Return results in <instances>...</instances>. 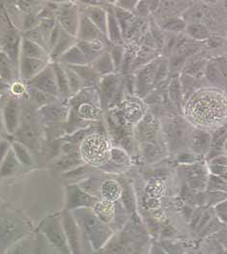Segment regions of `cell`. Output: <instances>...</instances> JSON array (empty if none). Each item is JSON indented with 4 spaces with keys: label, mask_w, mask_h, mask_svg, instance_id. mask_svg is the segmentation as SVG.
Here are the masks:
<instances>
[{
    "label": "cell",
    "mask_w": 227,
    "mask_h": 254,
    "mask_svg": "<svg viewBox=\"0 0 227 254\" xmlns=\"http://www.w3.org/2000/svg\"><path fill=\"white\" fill-rule=\"evenodd\" d=\"M144 113L143 102L138 98H129L125 104L123 111L124 119L131 124L139 122Z\"/></svg>",
    "instance_id": "obj_18"
},
{
    "label": "cell",
    "mask_w": 227,
    "mask_h": 254,
    "mask_svg": "<svg viewBox=\"0 0 227 254\" xmlns=\"http://www.w3.org/2000/svg\"><path fill=\"white\" fill-rule=\"evenodd\" d=\"M202 65L203 64L202 63H199V64H194V65H192L190 68H189V70L187 71V73H189V74H191V75H197L200 71H201V68H202Z\"/></svg>",
    "instance_id": "obj_48"
},
{
    "label": "cell",
    "mask_w": 227,
    "mask_h": 254,
    "mask_svg": "<svg viewBox=\"0 0 227 254\" xmlns=\"http://www.w3.org/2000/svg\"><path fill=\"white\" fill-rule=\"evenodd\" d=\"M164 28L169 29V30H174V31H179L182 30L183 28H185V22L178 19H174V20H170L167 21L164 24Z\"/></svg>",
    "instance_id": "obj_43"
},
{
    "label": "cell",
    "mask_w": 227,
    "mask_h": 254,
    "mask_svg": "<svg viewBox=\"0 0 227 254\" xmlns=\"http://www.w3.org/2000/svg\"><path fill=\"white\" fill-rule=\"evenodd\" d=\"M1 129H4V126H3V122H2V116L0 114V132H1Z\"/></svg>",
    "instance_id": "obj_55"
},
{
    "label": "cell",
    "mask_w": 227,
    "mask_h": 254,
    "mask_svg": "<svg viewBox=\"0 0 227 254\" xmlns=\"http://www.w3.org/2000/svg\"><path fill=\"white\" fill-rule=\"evenodd\" d=\"M102 32L89 21L88 18H86L84 15H82L80 18V25L78 29L77 38L80 41H92L95 39H100Z\"/></svg>",
    "instance_id": "obj_17"
},
{
    "label": "cell",
    "mask_w": 227,
    "mask_h": 254,
    "mask_svg": "<svg viewBox=\"0 0 227 254\" xmlns=\"http://www.w3.org/2000/svg\"><path fill=\"white\" fill-rule=\"evenodd\" d=\"M167 65L166 64H160V66L158 67L157 71H156V74H155V80L156 81H161L163 79H165L166 76H167Z\"/></svg>",
    "instance_id": "obj_46"
},
{
    "label": "cell",
    "mask_w": 227,
    "mask_h": 254,
    "mask_svg": "<svg viewBox=\"0 0 227 254\" xmlns=\"http://www.w3.org/2000/svg\"><path fill=\"white\" fill-rule=\"evenodd\" d=\"M118 85H119V79L117 76H115L113 74L104 76L103 78L101 79V81H100L101 92L103 93L107 101L111 100L114 97V95L116 94Z\"/></svg>",
    "instance_id": "obj_28"
},
{
    "label": "cell",
    "mask_w": 227,
    "mask_h": 254,
    "mask_svg": "<svg viewBox=\"0 0 227 254\" xmlns=\"http://www.w3.org/2000/svg\"><path fill=\"white\" fill-rule=\"evenodd\" d=\"M186 115L202 127H215L227 116V101L218 91L201 90L187 103Z\"/></svg>",
    "instance_id": "obj_1"
},
{
    "label": "cell",
    "mask_w": 227,
    "mask_h": 254,
    "mask_svg": "<svg viewBox=\"0 0 227 254\" xmlns=\"http://www.w3.org/2000/svg\"><path fill=\"white\" fill-rule=\"evenodd\" d=\"M76 39H77L76 37H73V36L67 34L62 29V33H61V36H60L58 42L50 53L51 61H53L52 63L57 62L60 59V57L62 56L66 51H68L71 47L75 46L77 44Z\"/></svg>",
    "instance_id": "obj_20"
},
{
    "label": "cell",
    "mask_w": 227,
    "mask_h": 254,
    "mask_svg": "<svg viewBox=\"0 0 227 254\" xmlns=\"http://www.w3.org/2000/svg\"><path fill=\"white\" fill-rule=\"evenodd\" d=\"M80 155L84 162L99 166L111 158V148L103 135L94 133L83 138L80 146Z\"/></svg>",
    "instance_id": "obj_4"
},
{
    "label": "cell",
    "mask_w": 227,
    "mask_h": 254,
    "mask_svg": "<svg viewBox=\"0 0 227 254\" xmlns=\"http://www.w3.org/2000/svg\"><path fill=\"white\" fill-rule=\"evenodd\" d=\"M66 66V65H65ZM71 69H73L81 78L82 82L83 83H89L91 81H93L97 74L96 72L93 70L92 67H87L86 65H78V66H68Z\"/></svg>",
    "instance_id": "obj_33"
},
{
    "label": "cell",
    "mask_w": 227,
    "mask_h": 254,
    "mask_svg": "<svg viewBox=\"0 0 227 254\" xmlns=\"http://www.w3.org/2000/svg\"><path fill=\"white\" fill-rule=\"evenodd\" d=\"M222 177H223V179H224L225 181H227V172H226L225 174H223Z\"/></svg>",
    "instance_id": "obj_56"
},
{
    "label": "cell",
    "mask_w": 227,
    "mask_h": 254,
    "mask_svg": "<svg viewBox=\"0 0 227 254\" xmlns=\"http://www.w3.org/2000/svg\"><path fill=\"white\" fill-rule=\"evenodd\" d=\"M165 249L168 251V254H182V251L178 247H176L175 245H172V244L166 245Z\"/></svg>",
    "instance_id": "obj_49"
},
{
    "label": "cell",
    "mask_w": 227,
    "mask_h": 254,
    "mask_svg": "<svg viewBox=\"0 0 227 254\" xmlns=\"http://www.w3.org/2000/svg\"><path fill=\"white\" fill-rule=\"evenodd\" d=\"M0 98H1V94H0Z\"/></svg>",
    "instance_id": "obj_57"
},
{
    "label": "cell",
    "mask_w": 227,
    "mask_h": 254,
    "mask_svg": "<svg viewBox=\"0 0 227 254\" xmlns=\"http://www.w3.org/2000/svg\"><path fill=\"white\" fill-rule=\"evenodd\" d=\"M11 149V143L7 140L0 139V164L4 160L8 151Z\"/></svg>",
    "instance_id": "obj_45"
},
{
    "label": "cell",
    "mask_w": 227,
    "mask_h": 254,
    "mask_svg": "<svg viewBox=\"0 0 227 254\" xmlns=\"http://www.w3.org/2000/svg\"><path fill=\"white\" fill-rule=\"evenodd\" d=\"M115 163L124 164L128 162V156L124 149L120 148H111V158Z\"/></svg>",
    "instance_id": "obj_40"
},
{
    "label": "cell",
    "mask_w": 227,
    "mask_h": 254,
    "mask_svg": "<svg viewBox=\"0 0 227 254\" xmlns=\"http://www.w3.org/2000/svg\"><path fill=\"white\" fill-rule=\"evenodd\" d=\"M0 79L9 84L20 79L18 66L2 50H0Z\"/></svg>",
    "instance_id": "obj_16"
},
{
    "label": "cell",
    "mask_w": 227,
    "mask_h": 254,
    "mask_svg": "<svg viewBox=\"0 0 227 254\" xmlns=\"http://www.w3.org/2000/svg\"><path fill=\"white\" fill-rule=\"evenodd\" d=\"M206 75L207 77H208L212 82H218V81H220V79L222 78L221 72H220L219 69H218L215 65H213V64L208 65V67H207Z\"/></svg>",
    "instance_id": "obj_42"
},
{
    "label": "cell",
    "mask_w": 227,
    "mask_h": 254,
    "mask_svg": "<svg viewBox=\"0 0 227 254\" xmlns=\"http://www.w3.org/2000/svg\"><path fill=\"white\" fill-rule=\"evenodd\" d=\"M122 199H123V202H124V206H125L127 212H133L134 208H135V200H134V196L132 194V191L128 187H125L124 189H123Z\"/></svg>",
    "instance_id": "obj_38"
},
{
    "label": "cell",
    "mask_w": 227,
    "mask_h": 254,
    "mask_svg": "<svg viewBox=\"0 0 227 254\" xmlns=\"http://www.w3.org/2000/svg\"><path fill=\"white\" fill-rule=\"evenodd\" d=\"M64 66L66 75H67V79H68V83H69V88L71 91V95H75L77 93H79L82 90V86H83V82L81 80V78L79 77V75L70 67L68 66Z\"/></svg>",
    "instance_id": "obj_32"
},
{
    "label": "cell",
    "mask_w": 227,
    "mask_h": 254,
    "mask_svg": "<svg viewBox=\"0 0 227 254\" xmlns=\"http://www.w3.org/2000/svg\"></svg>",
    "instance_id": "obj_58"
},
{
    "label": "cell",
    "mask_w": 227,
    "mask_h": 254,
    "mask_svg": "<svg viewBox=\"0 0 227 254\" xmlns=\"http://www.w3.org/2000/svg\"><path fill=\"white\" fill-rule=\"evenodd\" d=\"M123 188L116 181H106L101 186V194L104 200L115 202L122 197Z\"/></svg>",
    "instance_id": "obj_27"
},
{
    "label": "cell",
    "mask_w": 227,
    "mask_h": 254,
    "mask_svg": "<svg viewBox=\"0 0 227 254\" xmlns=\"http://www.w3.org/2000/svg\"><path fill=\"white\" fill-rule=\"evenodd\" d=\"M42 240L37 247H35V254H64L58 251L55 247H53L42 235Z\"/></svg>",
    "instance_id": "obj_37"
},
{
    "label": "cell",
    "mask_w": 227,
    "mask_h": 254,
    "mask_svg": "<svg viewBox=\"0 0 227 254\" xmlns=\"http://www.w3.org/2000/svg\"><path fill=\"white\" fill-rule=\"evenodd\" d=\"M65 210L74 211L83 208H92L98 199L85 192L81 187L68 186L65 190Z\"/></svg>",
    "instance_id": "obj_9"
},
{
    "label": "cell",
    "mask_w": 227,
    "mask_h": 254,
    "mask_svg": "<svg viewBox=\"0 0 227 254\" xmlns=\"http://www.w3.org/2000/svg\"><path fill=\"white\" fill-rule=\"evenodd\" d=\"M223 242H224L226 245H227V230L224 233V235H223Z\"/></svg>",
    "instance_id": "obj_53"
},
{
    "label": "cell",
    "mask_w": 227,
    "mask_h": 254,
    "mask_svg": "<svg viewBox=\"0 0 227 254\" xmlns=\"http://www.w3.org/2000/svg\"><path fill=\"white\" fill-rule=\"evenodd\" d=\"M10 85H11V84H9V83H7V82H5V81H3V80L0 79V94L4 93V92H6V91H9Z\"/></svg>",
    "instance_id": "obj_51"
},
{
    "label": "cell",
    "mask_w": 227,
    "mask_h": 254,
    "mask_svg": "<svg viewBox=\"0 0 227 254\" xmlns=\"http://www.w3.org/2000/svg\"><path fill=\"white\" fill-rule=\"evenodd\" d=\"M21 37L15 31H8L2 38V51L13 61L19 68L21 58Z\"/></svg>",
    "instance_id": "obj_14"
},
{
    "label": "cell",
    "mask_w": 227,
    "mask_h": 254,
    "mask_svg": "<svg viewBox=\"0 0 227 254\" xmlns=\"http://www.w3.org/2000/svg\"><path fill=\"white\" fill-rule=\"evenodd\" d=\"M21 168H22V165L21 162L18 160L15 152L11 148V149L8 151L7 155L5 156L4 160L0 164V177L2 178L12 177L15 174H17Z\"/></svg>",
    "instance_id": "obj_22"
},
{
    "label": "cell",
    "mask_w": 227,
    "mask_h": 254,
    "mask_svg": "<svg viewBox=\"0 0 227 254\" xmlns=\"http://www.w3.org/2000/svg\"><path fill=\"white\" fill-rule=\"evenodd\" d=\"M169 91H170V97L172 101H174L175 103H179L181 98V85H180L179 79L176 78L171 82Z\"/></svg>",
    "instance_id": "obj_41"
},
{
    "label": "cell",
    "mask_w": 227,
    "mask_h": 254,
    "mask_svg": "<svg viewBox=\"0 0 227 254\" xmlns=\"http://www.w3.org/2000/svg\"><path fill=\"white\" fill-rule=\"evenodd\" d=\"M55 63H59L66 66H78L86 65L88 62L81 49L79 48V46L76 44L75 46L71 47L68 51H66Z\"/></svg>",
    "instance_id": "obj_19"
},
{
    "label": "cell",
    "mask_w": 227,
    "mask_h": 254,
    "mask_svg": "<svg viewBox=\"0 0 227 254\" xmlns=\"http://www.w3.org/2000/svg\"><path fill=\"white\" fill-rule=\"evenodd\" d=\"M62 226L67 239L70 252L73 254H81L79 245V229L73 213L65 210L62 213Z\"/></svg>",
    "instance_id": "obj_12"
},
{
    "label": "cell",
    "mask_w": 227,
    "mask_h": 254,
    "mask_svg": "<svg viewBox=\"0 0 227 254\" xmlns=\"http://www.w3.org/2000/svg\"><path fill=\"white\" fill-rule=\"evenodd\" d=\"M56 76H57V83L59 87V93H60V99L66 100L69 99L71 95V91L69 88V83L67 79V75L64 69V66L59 63H53Z\"/></svg>",
    "instance_id": "obj_24"
},
{
    "label": "cell",
    "mask_w": 227,
    "mask_h": 254,
    "mask_svg": "<svg viewBox=\"0 0 227 254\" xmlns=\"http://www.w3.org/2000/svg\"><path fill=\"white\" fill-rule=\"evenodd\" d=\"M9 91L11 92L12 96L16 99L18 98H24V97H29L28 95V87L25 82H23L21 79H18L14 81L10 85V89Z\"/></svg>",
    "instance_id": "obj_34"
},
{
    "label": "cell",
    "mask_w": 227,
    "mask_h": 254,
    "mask_svg": "<svg viewBox=\"0 0 227 254\" xmlns=\"http://www.w3.org/2000/svg\"><path fill=\"white\" fill-rule=\"evenodd\" d=\"M210 144V136L205 132H198L193 138V148L198 151L205 150Z\"/></svg>",
    "instance_id": "obj_35"
},
{
    "label": "cell",
    "mask_w": 227,
    "mask_h": 254,
    "mask_svg": "<svg viewBox=\"0 0 227 254\" xmlns=\"http://www.w3.org/2000/svg\"><path fill=\"white\" fill-rule=\"evenodd\" d=\"M52 62L21 57L19 62V78L23 82H28L37 76Z\"/></svg>",
    "instance_id": "obj_13"
},
{
    "label": "cell",
    "mask_w": 227,
    "mask_h": 254,
    "mask_svg": "<svg viewBox=\"0 0 227 254\" xmlns=\"http://www.w3.org/2000/svg\"><path fill=\"white\" fill-rule=\"evenodd\" d=\"M152 34H153V37H154V39L156 41V44L158 45L159 48H161L163 46V43H164V38H163L162 33L158 29L152 28Z\"/></svg>",
    "instance_id": "obj_47"
},
{
    "label": "cell",
    "mask_w": 227,
    "mask_h": 254,
    "mask_svg": "<svg viewBox=\"0 0 227 254\" xmlns=\"http://www.w3.org/2000/svg\"><path fill=\"white\" fill-rule=\"evenodd\" d=\"M84 16L89 19L102 33H106L107 31V20L108 15L101 7L98 6H89L85 9Z\"/></svg>",
    "instance_id": "obj_23"
},
{
    "label": "cell",
    "mask_w": 227,
    "mask_h": 254,
    "mask_svg": "<svg viewBox=\"0 0 227 254\" xmlns=\"http://www.w3.org/2000/svg\"><path fill=\"white\" fill-rule=\"evenodd\" d=\"M93 70L96 72L97 75H102V76H107L110 75L114 68L115 65L113 63L112 57L110 54L105 53L100 55L94 62H93Z\"/></svg>",
    "instance_id": "obj_26"
},
{
    "label": "cell",
    "mask_w": 227,
    "mask_h": 254,
    "mask_svg": "<svg viewBox=\"0 0 227 254\" xmlns=\"http://www.w3.org/2000/svg\"><path fill=\"white\" fill-rule=\"evenodd\" d=\"M37 119L32 113H22L21 111V125L17 133L14 135L16 141L20 142L30 150H38L41 148L42 131L37 123Z\"/></svg>",
    "instance_id": "obj_5"
},
{
    "label": "cell",
    "mask_w": 227,
    "mask_h": 254,
    "mask_svg": "<svg viewBox=\"0 0 227 254\" xmlns=\"http://www.w3.org/2000/svg\"><path fill=\"white\" fill-rule=\"evenodd\" d=\"M92 212L97 218L105 224L112 222L115 217L114 202L107 200H98L92 207Z\"/></svg>",
    "instance_id": "obj_21"
},
{
    "label": "cell",
    "mask_w": 227,
    "mask_h": 254,
    "mask_svg": "<svg viewBox=\"0 0 227 254\" xmlns=\"http://www.w3.org/2000/svg\"><path fill=\"white\" fill-rule=\"evenodd\" d=\"M26 85L28 87L37 89L50 96L60 99L59 87H58V83H57V76H56L53 63L49 64L33 79L26 82Z\"/></svg>",
    "instance_id": "obj_7"
},
{
    "label": "cell",
    "mask_w": 227,
    "mask_h": 254,
    "mask_svg": "<svg viewBox=\"0 0 227 254\" xmlns=\"http://www.w3.org/2000/svg\"><path fill=\"white\" fill-rule=\"evenodd\" d=\"M39 119L45 125L58 126L66 124L69 118V107L56 101L40 107L37 110Z\"/></svg>",
    "instance_id": "obj_10"
},
{
    "label": "cell",
    "mask_w": 227,
    "mask_h": 254,
    "mask_svg": "<svg viewBox=\"0 0 227 254\" xmlns=\"http://www.w3.org/2000/svg\"><path fill=\"white\" fill-rule=\"evenodd\" d=\"M5 254H35V247L33 242L22 239L11 247Z\"/></svg>",
    "instance_id": "obj_31"
},
{
    "label": "cell",
    "mask_w": 227,
    "mask_h": 254,
    "mask_svg": "<svg viewBox=\"0 0 227 254\" xmlns=\"http://www.w3.org/2000/svg\"><path fill=\"white\" fill-rule=\"evenodd\" d=\"M182 156H183V157H185V158H179L181 161H185V162H186V161L192 160V156H191L190 154H186V153H185V154H183Z\"/></svg>",
    "instance_id": "obj_52"
},
{
    "label": "cell",
    "mask_w": 227,
    "mask_h": 254,
    "mask_svg": "<svg viewBox=\"0 0 227 254\" xmlns=\"http://www.w3.org/2000/svg\"><path fill=\"white\" fill-rule=\"evenodd\" d=\"M147 205L150 209H157L158 206H159V202L157 199H154V198H151L147 201Z\"/></svg>",
    "instance_id": "obj_50"
},
{
    "label": "cell",
    "mask_w": 227,
    "mask_h": 254,
    "mask_svg": "<svg viewBox=\"0 0 227 254\" xmlns=\"http://www.w3.org/2000/svg\"><path fill=\"white\" fill-rule=\"evenodd\" d=\"M146 191L149 195H151L152 198H155V197H160L163 195L164 191H165V186L164 184L157 180V181H153L152 183H151L147 189Z\"/></svg>",
    "instance_id": "obj_36"
},
{
    "label": "cell",
    "mask_w": 227,
    "mask_h": 254,
    "mask_svg": "<svg viewBox=\"0 0 227 254\" xmlns=\"http://www.w3.org/2000/svg\"><path fill=\"white\" fill-rule=\"evenodd\" d=\"M107 31L109 33V37L111 41L117 44H122V32L121 26L117 21L116 17L113 14L108 15L107 20Z\"/></svg>",
    "instance_id": "obj_30"
},
{
    "label": "cell",
    "mask_w": 227,
    "mask_h": 254,
    "mask_svg": "<svg viewBox=\"0 0 227 254\" xmlns=\"http://www.w3.org/2000/svg\"><path fill=\"white\" fill-rule=\"evenodd\" d=\"M32 229L31 221L21 212L5 209L0 213V253L24 239Z\"/></svg>",
    "instance_id": "obj_2"
},
{
    "label": "cell",
    "mask_w": 227,
    "mask_h": 254,
    "mask_svg": "<svg viewBox=\"0 0 227 254\" xmlns=\"http://www.w3.org/2000/svg\"><path fill=\"white\" fill-rule=\"evenodd\" d=\"M4 129L10 135H15L20 127L21 120V110L18 99L10 98L1 111Z\"/></svg>",
    "instance_id": "obj_11"
},
{
    "label": "cell",
    "mask_w": 227,
    "mask_h": 254,
    "mask_svg": "<svg viewBox=\"0 0 227 254\" xmlns=\"http://www.w3.org/2000/svg\"><path fill=\"white\" fill-rule=\"evenodd\" d=\"M21 57L51 62L50 53L45 48L25 37L21 38Z\"/></svg>",
    "instance_id": "obj_15"
},
{
    "label": "cell",
    "mask_w": 227,
    "mask_h": 254,
    "mask_svg": "<svg viewBox=\"0 0 227 254\" xmlns=\"http://www.w3.org/2000/svg\"><path fill=\"white\" fill-rule=\"evenodd\" d=\"M111 57H112V60H113V63H114L115 67H118L122 63V61H123V57H124L123 49L121 47H116L113 50Z\"/></svg>",
    "instance_id": "obj_44"
},
{
    "label": "cell",
    "mask_w": 227,
    "mask_h": 254,
    "mask_svg": "<svg viewBox=\"0 0 227 254\" xmlns=\"http://www.w3.org/2000/svg\"><path fill=\"white\" fill-rule=\"evenodd\" d=\"M154 254H166L163 251H161V250H159V249H156L155 251H154Z\"/></svg>",
    "instance_id": "obj_54"
},
{
    "label": "cell",
    "mask_w": 227,
    "mask_h": 254,
    "mask_svg": "<svg viewBox=\"0 0 227 254\" xmlns=\"http://www.w3.org/2000/svg\"><path fill=\"white\" fill-rule=\"evenodd\" d=\"M39 233L62 254H71L62 226V215L54 214L47 216L42 221Z\"/></svg>",
    "instance_id": "obj_6"
},
{
    "label": "cell",
    "mask_w": 227,
    "mask_h": 254,
    "mask_svg": "<svg viewBox=\"0 0 227 254\" xmlns=\"http://www.w3.org/2000/svg\"><path fill=\"white\" fill-rule=\"evenodd\" d=\"M157 68L156 63H151L149 65H147L144 69L139 73L138 78H137V87L138 91H142L146 89L149 85H151L153 76L155 74Z\"/></svg>",
    "instance_id": "obj_29"
},
{
    "label": "cell",
    "mask_w": 227,
    "mask_h": 254,
    "mask_svg": "<svg viewBox=\"0 0 227 254\" xmlns=\"http://www.w3.org/2000/svg\"><path fill=\"white\" fill-rule=\"evenodd\" d=\"M80 18L77 9L75 6H72L71 3H62L59 5L56 15L58 24L64 32L76 38L80 25Z\"/></svg>",
    "instance_id": "obj_8"
},
{
    "label": "cell",
    "mask_w": 227,
    "mask_h": 254,
    "mask_svg": "<svg viewBox=\"0 0 227 254\" xmlns=\"http://www.w3.org/2000/svg\"><path fill=\"white\" fill-rule=\"evenodd\" d=\"M188 33L196 39H204L209 35L206 27L202 24H191L188 26Z\"/></svg>",
    "instance_id": "obj_39"
},
{
    "label": "cell",
    "mask_w": 227,
    "mask_h": 254,
    "mask_svg": "<svg viewBox=\"0 0 227 254\" xmlns=\"http://www.w3.org/2000/svg\"><path fill=\"white\" fill-rule=\"evenodd\" d=\"M11 148L15 152L18 160L21 162L22 167H33L35 165L30 149L27 147L15 140L11 143Z\"/></svg>",
    "instance_id": "obj_25"
},
{
    "label": "cell",
    "mask_w": 227,
    "mask_h": 254,
    "mask_svg": "<svg viewBox=\"0 0 227 254\" xmlns=\"http://www.w3.org/2000/svg\"><path fill=\"white\" fill-rule=\"evenodd\" d=\"M72 213L77 224L88 236L94 249H100L110 238L111 230L88 208L74 210Z\"/></svg>",
    "instance_id": "obj_3"
}]
</instances>
